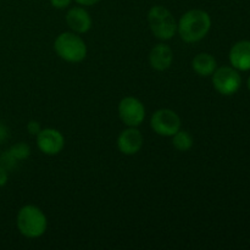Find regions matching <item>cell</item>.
<instances>
[{"instance_id":"obj_20","label":"cell","mask_w":250,"mask_h":250,"mask_svg":"<svg viewBox=\"0 0 250 250\" xmlns=\"http://www.w3.org/2000/svg\"><path fill=\"white\" fill-rule=\"evenodd\" d=\"M75 1L81 6H93V5L98 4L100 0H75Z\"/></svg>"},{"instance_id":"obj_21","label":"cell","mask_w":250,"mask_h":250,"mask_svg":"<svg viewBox=\"0 0 250 250\" xmlns=\"http://www.w3.org/2000/svg\"><path fill=\"white\" fill-rule=\"evenodd\" d=\"M248 88H249V90H250V77L248 78Z\"/></svg>"},{"instance_id":"obj_10","label":"cell","mask_w":250,"mask_h":250,"mask_svg":"<svg viewBox=\"0 0 250 250\" xmlns=\"http://www.w3.org/2000/svg\"><path fill=\"white\" fill-rule=\"evenodd\" d=\"M66 23L72 32L77 34L87 33L92 28V17L82 6L71 7L66 14Z\"/></svg>"},{"instance_id":"obj_19","label":"cell","mask_w":250,"mask_h":250,"mask_svg":"<svg viewBox=\"0 0 250 250\" xmlns=\"http://www.w3.org/2000/svg\"><path fill=\"white\" fill-rule=\"evenodd\" d=\"M7 136H9V131H7L6 126H4L2 124H0V144L4 143L6 141Z\"/></svg>"},{"instance_id":"obj_16","label":"cell","mask_w":250,"mask_h":250,"mask_svg":"<svg viewBox=\"0 0 250 250\" xmlns=\"http://www.w3.org/2000/svg\"><path fill=\"white\" fill-rule=\"evenodd\" d=\"M42 127L41 124L38 121H34V120H31V121L27 124V131L32 134V136H37V134L41 132Z\"/></svg>"},{"instance_id":"obj_3","label":"cell","mask_w":250,"mask_h":250,"mask_svg":"<svg viewBox=\"0 0 250 250\" xmlns=\"http://www.w3.org/2000/svg\"><path fill=\"white\" fill-rule=\"evenodd\" d=\"M56 55L66 62H82L87 56L85 42L75 32H62L54 42Z\"/></svg>"},{"instance_id":"obj_17","label":"cell","mask_w":250,"mask_h":250,"mask_svg":"<svg viewBox=\"0 0 250 250\" xmlns=\"http://www.w3.org/2000/svg\"><path fill=\"white\" fill-rule=\"evenodd\" d=\"M71 1H72V0H50V4L54 9L63 10L66 9V7L70 6Z\"/></svg>"},{"instance_id":"obj_9","label":"cell","mask_w":250,"mask_h":250,"mask_svg":"<svg viewBox=\"0 0 250 250\" xmlns=\"http://www.w3.org/2000/svg\"><path fill=\"white\" fill-rule=\"evenodd\" d=\"M144 139L137 127H128L120 133L117 138V148L124 155H134L143 148Z\"/></svg>"},{"instance_id":"obj_6","label":"cell","mask_w":250,"mask_h":250,"mask_svg":"<svg viewBox=\"0 0 250 250\" xmlns=\"http://www.w3.org/2000/svg\"><path fill=\"white\" fill-rule=\"evenodd\" d=\"M212 85L222 95H232L241 88L242 78L234 67H220L212 73Z\"/></svg>"},{"instance_id":"obj_1","label":"cell","mask_w":250,"mask_h":250,"mask_svg":"<svg viewBox=\"0 0 250 250\" xmlns=\"http://www.w3.org/2000/svg\"><path fill=\"white\" fill-rule=\"evenodd\" d=\"M211 28V17L207 11L193 9L181 16L177 32L186 43H197L207 37Z\"/></svg>"},{"instance_id":"obj_14","label":"cell","mask_w":250,"mask_h":250,"mask_svg":"<svg viewBox=\"0 0 250 250\" xmlns=\"http://www.w3.org/2000/svg\"><path fill=\"white\" fill-rule=\"evenodd\" d=\"M172 146L178 151H188L193 146V138L187 131H180L172 136Z\"/></svg>"},{"instance_id":"obj_4","label":"cell","mask_w":250,"mask_h":250,"mask_svg":"<svg viewBox=\"0 0 250 250\" xmlns=\"http://www.w3.org/2000/svg\"><path fill=\"white\" fill-rule=\"evenodd\" d=\"M148 23L154 36L161 41H170L177 32V22L168 9L163 5L150 7L148 12Z\"/></svg>"},{"instance_id":"obj_11","label":"cell","mask_w":250,"mask_h":250,"mask_svg":"<svg viewBox=\"0 0 250 250\" xmlns=\"http://www.w3.org/2000/svg\"><path fill=\"white\" fill-rule=\"evenodd\" d=\"M173 61V51L167 44H158L149 54V63L156 71H165L170 68Z\"/></svg>"},{"instance_id":"obj_5","label":"cell","mask_w":250,"mask_h":250,"mask_svg":"<svg viewBox=\"0 0 250 250\" xmlns=\"http://www.w3.org/2000/svg\"><path fill=\"white\" fill-rule=\"evenodd\" d=\"M150 127L158 136L172 137L181 129V117L171 109H159L151 115Z\"/></svg>"},{"instance_id":"obj_2","label":"cell","mask_w":250,"mask_h":250,"mask_svg":"<svg viewBox=\"0 0 250 250\" xmlns=\"http://www.w3.org/2000/svg\"><path fill=\"white\" fill-rule=\"evenodd\" d=\"M20 233L26 238H39L48 229V219L45 214L36 205H24L20 209L16 219Z\"/></svg>"},{"instance_id":"obj_12","label":"cell","mask_w":250,"mask_h":250,"mask_svg":"<svg viewBox=\"0 0 250 250\" xmlns=\"http://www.w3.org/2000/svg\"><path fill=\"white\" fill-rule=\"evenodd\" d=\"M229 62L236 70H250V42L241 41L232 46L229 51Z\"/></svg>"},{"instance_id":"obj_7","label":"cell","mask_w":250,"mask_h":250,"mask_svg":"<svg viewBox=\"0 0 250 250\" xmlns=\"http://www.w3.org/2000/svg\"><path fill=\"white\" fill-rule=\"evenodd\" d=\"M119 116L127 127H138L146 119V107L137 98L125 97L119 103Z\"/></svg>"},{"instance_id":"obj_18","label":"cell","mask_w":250,"mask_h":250,"mask_svg":"<svg viewBox=\"0 0 250 250\" xmlns=\"http://www.w3.org/2000/svg\"><path fill=\"white\" fill-rule=\"evenodd\" d=\"M7 180H9V175H7L6 168L2 165H0V187L6 185Z\"/></svg>"},{"instance_id":"obj_8","label":"cell","mask_w":250,"mask_h":250,"mask_svg":"<svg viewBox=\"0 0 250 250\" xmlns=\"http://www.w3.org/2000/svg\"><path fill=\"white\" fill-rule=\"evenodd\" d=\"M37 146L45 155H58L65 146V137L55 128L41 129V132L37 134Z\"/></svg>"},{"instance_id":"obj_13","label":"cell","mask_w":250,"mask_h":250,"mask_svg":"<svg viewBox=\"0 0 250 250\" xmlns=\"http://www.w3.org/2000/svg\"><path fill=\"white\" fill-rule=\"evenodd\" d=\"M192 68L200 77H209L217 68L216 59L209 53H200L193 58Z\"/></svg>"},{"instance_id":"obj_15","label":"cell","mask_w":250,"mask_h":250,"mask_svg":"<svg viewBox=\"0 0 250 250\" xmlns=\"http://www.w3.org/2000/svg\"><path fill=\"white\" fill-rule=\"evenodd\" d=\"M7 153L10 154V156H11L15 161L26 160V159H28L29 155H31V148H29L28 144L23 143V142H20V143L14 144Z\"/></svg>"}]
</instances>
